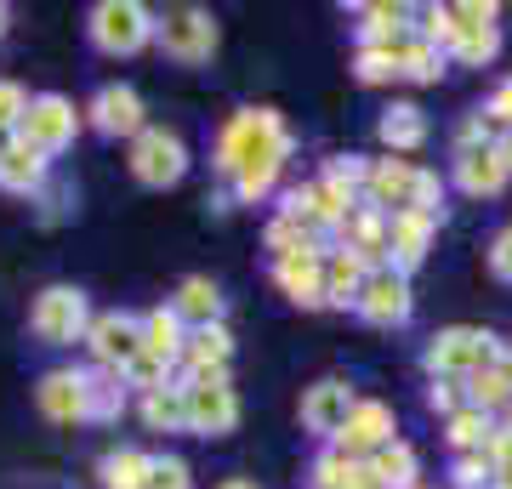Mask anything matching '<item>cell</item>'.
<instances>
[{"mask_svg":"<svg viewBox=\"0 0 512 489\" xmlns=\"http://www.w3.org/2000/svg\"><path fill=\"white\" fill-rule=\"evenodd\" d=\"M291 154H296V137L285 126V114L268 109V103H251V109H234L222 120L217 143H211V171L228 182L234 205H262L274 200Z\"/></svg>","mask_w":512,"mask_h":489,"instance_id":"cell-1","label":"cell"},{"mask_svg":"<svg viewBox=\"0 0 512 489\" xmlns=\"http://www.w3.org/2000/svg\"><path fill=\"white\" fill-rule=\"evenodd\" d=\"M490 364H501V336L484 325H444L427 336V347H421V370H427V381L444 376V381H467L478 376V370H490Z\"/></svg>","mask_w":512,"mask_h":489,"instance_id":"cell-2","label":"cell"},{"mask_svg":"<svg viewBox=\"0 0 512 489\" xmlns=\"http://www.w3.org/2000/svg\"><path fill=\"white\" fill-rule=\"evenodd\" d=\"M154 46H160L171 63H183V69H200L211 63L222 46V23L205 12V6H165L154 12Z\"/></svg>","mask_w":512,"mask_h":489,"instance_id":"cell-3","label":"cell"},{"mask_svg":"<svg viewBox=\"0 0 512 489\" xmlns=\"http://www.w3.org/2000/svg\"><path fill=\"white\" fill-rule=\"evenodd\" d=\"M86 40L103 57H137L154 46V12L143 0H97L86 12Z\"/></svg>","mask_w":512,"mask_h":489,"instance_id":"cell-4","label":"cell"},{"mask_svg":"<svg viewBox=\"0 0 512 489\" xmlns=\"http://www.w3.org/2000/svg\"><path fill=\"white\" fill-rule=\"evenodd\" d=\"M92 330V296L80 285H46L29 302V336L40 347H74Z\"/></svg>","mask_w":512,"mask_h":489,"instance_id":"cell-5","label":"cell"},{"mask_svg":"<svg viewBox=\"0 0 512 489\" xmlns=\"http://www.w3.org/2000/svg\"><path fill=\"white\" fill-rule=\"evenodd\" d=\"M80 131H86V114L74 109L69 97H57V91H35V97H29V109H23L18 143H29L35 154L57 160V154H69V148H74Z\"/></svg>","mask_w":512,"mask_h":489,"instance_id":"cell-6","label":"cell"},{"mask_svg":"<svg viewBox=\"0 0 512 489\" xmlns=\"http://www.w3.org/2000/svg\"><path fill=\"white\" fill-rule=\"evenodd\" d=\"M126 165L143 188H177V182L188 177V143L171 126H143L131 137Z\"/></svg>","mask_w":512,"mask_h":489,"instance_id":"cell-7","label":"cell"},{"mask_svg":"<svg viewBox=\"0 0 512 489\" xmlns=\"http://www.w3.org/2000/svg\"><path fill=\"white\" fill-rule=\"evenodd\" d=\"M86 353H92L97 370H126V364L143 353V313H131V308L92 313V330H86Z\"/></svg>","mask_w":512,"mask_h":489,"instance_id":"cell-8","label":"cell"},{"mask_svg":"<svg viewBox=\"0 0 512 489\" xmlns=\"http://www.w3.org/2000/svg\"><path fill=\"white\" fill-rule=\"evenodd\" d=\"M86 126L97 131V137H109V143H120V137H137V131L148 126V109L143 97H137V86H126V80H109V86L92 91V103H86Z\"/></svg>","mask_w":512,"mask_h":489,"instance_id":"cell-9","label":"cell"},{"mask_svg":"<svg viewBox=\"0 0 512 489\" xmlns=\"http://www.w3.org/2000/svg\"><path fill=\"white\" fill-rule=\"evenodd\" d=\"M359 319H365L370 330H399L410 325V313H416V290H410V279L393 268H376L365 279V290H359Z\"/></svg>","mask_w":512,"mask_h":489,"instance_id":"cell-10","label":"cell"},{"mask_svg":"<svg viewBox=\"0 0 512 489\" xmlns=\"http://www.w3.org/2000/svg\"><path fill=\"white\" fill-rule=\"evenodd\" d=\"M183 399H188V433L194 438H228L239 427L234 381H183Z\"/></svg>","mask_w":512,"mask_h":489,"instance_id":"cell-11","label":"cell"},{"mask_svg":"<svg viewBox=\"0 0 512 489\" xmlns=\"http://www.w3.org/2000/svg\"><path fill=\"white\" fill-rule=\"evenodd\" d=\"M353 404H359V393H353L348 376H319L313 387H302V427H308L313 438H325V444H336V433L348 427Z\"/></svg>","mask_w":512,"mask_h":489,"instance_id":"cell-12","label":"cell"},{"mask_svg":"<svg viewBox=\"0 0 512 489\" xmlns=\"http://www.w3.org/2000/svg\"><path fill=\"white\" fill-rule=\"evenodd\" d=\"M393 438H399V416H393V404L359 399V404H353V416H348V427L336 433V444H330V450L353 455V461H370V455L387 450Z\"/></svg>","mask_w":512,"mask_h":489,"instance_id":"cell-13","label":"cell"},{"mask_svg":"<svg viewBox=\"0 0 512 489\" xmlns=\"http://www.w3.org/2000/svg\"><path fill=\"white\" fill-rule=\"evenodd\" d=\"M35 404L46 421H86V364H52L46 376L35 381Z\"/></svg>","mask_w":512,"mask_h":489,"instance_id":"cell-14","label":"cell"},{"mask_svg":"<svg viewBox=\"0 0 512 489\" xmlns=\"http://www.w3.org/2000/svg\"><path fill=\"white\" fill-rule=\"evenodd\" d=\"M439 228H444V222L421 217V211H393V217H387V268L410 279V273L427 262L433 234H439Z\"/></svg>","mask_w":512,"mask_h":489,"instance_id":"cell-15","label":"cell"},{"mask_svg":"<svg viewBox=\"0 0 512 489\" xmlns=\"http://www.w3.org/2000/svg\"><path fill=\"white\" fill-rule=\"evenodd\" d=\"M325 256L330 251H291V256H274V285L285 290V302L296 308H325Z\"/></svg>","mask_w":512,"mask_h":489,"instance_id":"cell-16","label":"cell"},{"mask_svg":"<svg viewBox=\"0 0 512 489\" xmlns=\"http://www.w3.org/2000/svg\"><path fill=\"white\" fill-rule=\"evenodd\" d=\"M330 245H336V251H353L370 273L387 268V211H376V205L359 200L348 211V222L336 228V239H330Z\"/></svg>","mask_w":512,"mask_h":489,"instance_id":"cell-17","label":"cell"},{"mask_svg":"<svg viewBox=\"0 0 512 489\" xmlns=\"http://www.w3.org/2000/svg\"><path fill=\"white\" fill-rule=\"evenodd\" d=\"M353 35H359V52H393L404 35H416V6H393V0H376V6H353Z\"/></svg>","mask_w":512,"mask_h":489,"instance_id":"cell-18","label":"cell"},{"mask_svg":"<svg viewBox=\"0 0 512 489\" xmlns=\"http://www.w3.org/2000/svg\"><path fill=\"white\" fill-rule=\"evenodd\" d=\"M52 188V160L35 154L29 143H0V194H18V200H40Z\"/></svg>","mask_w":512,"mask_h":489,"instance_id":"cell-19","label":"cell"},{"mask_svg":"<svg viewBox=\"0 0 512 489\" xmlns=\"http://www.w3.org/2000/svg\"><path fill=\"white\" fill-rule=\"evenodd\" d=\"M416 177L421 165L416 160H399V154H387V160H370V182H365V205H376V211H404L410 205V194H416Z\"/></svg>","mask_w":512,"mask_h":489,"instance_id":"cell-20","label":"cell"},{"mask_svg":"<svg viewBox=\"0 0 512 489\" xmlns=\"http://www.w3.org/2000/svg\"><path fill=\"white\" fill-rule=\"evenodd\" d=\"M507 182H512V165H507L501 148H467V154H456V188H461V194H473V200H495Z\"/></svg>","mask_w":512,"mask_h":489,"instance_id":"cell-21","label":"cell"},{"mask_svg":"<svg viewBox=\"0 0 512 489\" xmlns=\"http://www.w3.org/2000/svg\"><path fill=\"white\" fill-rule=\"evenodd\" d=\"M171 313H177L188 330L222 325V313H228V302H222V285H217V279H205V273H188L183 285H177V296H171Z\"/></svg>","mask_w":512,"mask_h":489,"instance_id":"cell-22","label":"cell"},{"mask_svg":"<svg viewBox=\"0 0 512 489\" xmlns=\"http://www.w3.org/2000/svg\"><path fill=\"white\" fill-rule=\"evenodd\" d=\"M376 137H382L387 154H416V148H427V109L421 103H387L382 120H376Z\"/></svg>","mask_w":512,"mask_h":489,"instance_id":"cell-23","label":"cell"},{"mask_svg":"<svg viewBox=\"0 0 512 489\" xmlns=\"http://www.w3.org/2000/svg\"><path fill=\"white\" fill-rule=\"evenodd\" d=\"M126 410H131V387L120 381V370H97V364H86V421L109 427V421H120Z\"/></svg>","mask_w":512,"mask_h":489,"instance_id":"cell-24","label":"cell"},{"mask_svg":"<svg viewBox=\"0 0 512 489\" xmlns=\"http://www.w3.org/2000/svg\"><path fill=\"white\" fill-rule=\"evenodd\" d=\"M365 279H370V268L359 262L353 251H336L330 245V256H325V308H359V290H365Z\"/></svg>","mask_w":512,"mask_h":489,"instance_id":"cell-25","label":"cell"},{"mask_svg":"<svg viewBox=\"0 0 512 489\" xmlns=\"http://www.w3.org/2000/svg\"><path fill=\"white\" fill-rule=\"evenodd\" d=\"M183 347H188V325L171 313V302L143 313V353H154V359H165L177 370V364H183Z\"/></svg>","mask_w":512,"mask_h":489,"instance_id":"cell-26","label":"cell"},{"mask_svg":"<svg viewBox=\"0 0 512 489\" xmlns=\"http://www.w3.org/2000/svg\"><path fill=\"white\" fill-rule=\"evenodd\" d=\"M365 472H370L382 489H416V484H421V455H416V444L393 438L387 450H376V455L365 461Z\"/></svg>","mask_w":512,"mask_h":489,"instance_id":"cell-27","label":"cell"},{"mask_svg":"<svg viewBox=\"0 0 512 489\" xmlns=\"http://www.w3.org/2000/svg\"><path fill=\"white\" fill-rule=\"evenodd\" d=\"M393 57H399V74L416 80V86H439L444 74H450V57H444L439 46H427L421 35H404L399 46H393Z\"/></svg>","mask_w":512,"mask_h":489,"instance_id":"cell-28","label":"cell"},{"mask_svg":"<svg viewBox=\"0 0 512 489\" xmlns=\"http://www.w3.org/2000/svg\"><path fill=\"white\" fill-rule=\"evenodd\" d=\"M137 416H143L148 433H188L183 381H177V387H160V393H143V399H137Z\"/></svg>","mask_w":512,"mask_h":489,"instance_id":"cell-29","label":"cell"},{"mask_svg":"<svg viewBox=\"0 0 512 489\" xmlns=\"http://www.w3.org/2000/svg\"><path fill=\"white\" fill-rule=\"evenodd\" d=\"M490 427L495 416H484V410H456V416L444 421V444H450V455H484V444H490Z\"/></svg>","mask_w":512,"mask_h":489,"instance_id":"cell-30","label":"cell"},{"mask_svg":"<svg viewBox=\"0 0 512 489\" xmlns=\"http://www.w3.org/2000/svg\"><path fill=\"white\" fill-rule=\"evenodd\" d=\"M461 387H467V404H473V410H484V416H507V410H512V381H507V370H501V364H490V370L467 376Z\"/></svg>","mask_w":512,"mask_h":489,"instance_id":"cell-31","label":"cell"},{"mask_svg":"<svg viewBox=\"0 0 512 489\" xmlns=\"http://www.w3.org/2000/svg\"><path fill=\"white\" fill-rule=\"evenodd\" d=\"M262 245L274 256H291V251H330V239L325 234H313L308 222H296V217H274L268 228H262Z\"/></svg>","mask_w":512,"mask_h":489,"instance_id":"cell-32","label":"cell"},{"mask_svg":"<svg viewBox=\"0 0 512 489\" xmlns=\"http://www.w3.org/2000/svg\"><path fill=\"white\" fill-rule=\"evenodd\" d=\"M308 478H313L308 489H353L359 478H365V461H353V455H342V450H330L325 444V450L313 455Z\"/></svg>","mask_w":512,"mask_h":489,"instance_id":"cell-33","label":"cell"},{"mask_svg":"<svg viewBox=\"0 0 512 489\" xmlns=\"http://www.w3.org/2000/svg\"><path fill=\"white\" fill-rule=\"evenodd\" d=\"M97 484L103 489H143L148 484V455L143 450H109L97 461Z\"/></svg>","mask_w":512,"mask_h":489,"instance_id":"cell-34","label":"cell"},{"mask_svg":"<svg viewBox=\"0 0 512 489\" xmlns=\"http://www.w3.org/2000/svg\"><path fill=\"white\" fill-rule=\"evenodd\" d=\"M495 52H501V23H484V29H461L456 46H450V63L456 69H484V63H495Z\"/></svg>","mask_w":512,"mask_h":489,"instance_id":"cell-35","label":"cell"},{"mask_svg":"<svg viewBox=\"0 0 512 489\" xmlns=\"http://www.w3.org/2000/svg\"><path fill=\"white\" fill-rule=\"evenodd\" d=\"M319 182H330L336 194H348L353 205L365 200V182H370V160L365 154H330L325 171H319Z\"/></svg>","mask_w":512,"mask_h":489,"instance_id":"cell-36","label":"cell"},{"mask_svg":"<svg viewBox=\"0 0 512 489\" xmlns=\"http://www.w3.org/2000/svg\"><path fill=\"white\" fill-rule=\"evenodd\" d=\"M120 381H126L131 393L143 399V393H160V387H177V370H171L165 359H154V353H137V359H131L126 370H120Z\"/></svg>","mask_w":512,"mask_h":489,"instance_id":"cell-37","label":"cell"},{"mask_svg":"<svg viewBox=\"0 0 512 489\" xmlns=\"http://www.w3.org/2000/svg\"><path fill=\"white\" fill-rule=\"evenodd\" d=\"M353 80L359 86H393V80H404L399 57L393 52H353Z\"/></svg>","mask_w":512,"mask_h":489,"instance_id":"cell-38","label":"cell"},{"mask_svg":"<svg viewBox=\"0 0 512 489\" xmlns=\"http://www.w3.org/2000/svg\"><path fill=\"white\" fill-rule=\"evenodd\" d=\"M143 489H194V472H188L183 455H148V484Z\"/></svg>","mask_w":512,"mask_h":489,"instance_id":"cell-39","label":"cell"},{"mask_svg":"<svg viewBox=\"0 0 512 489\" xmlns=\"http://www.w3.org/2000/svg\"><path fill=\"white\" fill-rule=\"evenodd\" d=\"M23 109H29V91L18 80H0V143H12L23 126Z\"/></svg>","mask_w":512,"mask_h":489,"instance_id":"cell-40","label":"cell"},{"mask_svg":"<svg viewBox=\"0 0 512 489\" xmlns=\"http://www.w3.org/2000/svg\"><path fill=\"white\" fill-rule=\"evenodd\" d=\"M495 467L484 455H450V489H490Z\"/></svg>","mask_w":512,"mask_h":489,"instance_id":"cell-41","label":"cell"},{"mask_svg":"<svg viewBox=\"0 0 512 489\" xmlns=\"http://www.w3.org/2000/svg\"><path fill=\"white\" fill-rule=\"evenodd\" d=\"M427 410H433L439 421H450L456 410H467V387H461V381L433 376V381H427Z\"/></svg>","mask_w":512,"mask_h":489,"instance_id":"cell-42","label":"cell"},{"mask_svg":"<svg viewBox=\"0 0 512 489\" xmlns=\"http://www.w3.org/2000/svg\"><path fill=\"white\" fill-rule=\"evenodd\" d=\"M404 211H421V217L444 222V182H439V171H421L416 194H410V205H404Z\"/></svg>","mask_w":512,"mask_h":489,"instance_id":"cell-43","label":"cell"},{"mask_svg":"<svg viewBox=\"0 0 512 489\" xmlns=\"http://www.w3.org/2000/svg\"><path fill=\"white\" fill-rule=\"evenodd\" d=\"M484 262H490V273L501 279V285H512V222L490 234V245H484Z\"/></svg>","mask_w":512,"mask_h":489,"instance_id":"cell-44","label":"cell"},{"mask_svg":"<svg viewBox=\"0 0 512 489\" xmlns=\"http://www.w3.org/2000/svg\"><path fill=\"white\" fill-rule=\"evenodd\" d=\"M484 461H490V467H512V410L507 416H495L490 444H484Z\"/></svg>","mask_w":512,"mask_h":489,"instance_id":"cell-45","label":"cell"},{"mask_svg":"<svg viewBox=\"0 0 512 489\" xmlns=\"http://www.w3.org/2000/svg\"><path fill=\"white\" fill-rule=\"evenodd\" d=\"M484 109H490V114H501V120L512 126V74H507V80H501V86L490 91V103H484Z\"/></svg>","mask_w":512,"mask_h":489,"instance_id":"cell-46","label":"cell"},{"mask_svg":"<svg viewBox=\"0 0 512 489\" xmlns=\"http://www.w3.org/2000/svg\"><path fill=\"white\" fill-rule=\"evenodd\" d=\"M490 489H512V467H495V478H490Z\"/></svg>","mask_w":512,"mask_h":489,"instance_id":"cell-47","label":"cell"},{"mask_svg":"<svg viewBox=\"0 0 512 489\" xmlns=\"http://www.w3.org/2000/svg\"><path fill=\"white\" fill-rule=\"evenodd\" d=\"M6 29H12V6L0 0V40H6Z\"/></svg>","mask_w":512,"mask_h":489,"instance_id":"cell-48","label":"cell"},{"mask_svg":"<svg viewBox=\"0 0 512 489\" xmlns=\"http://www.w3.org/2000/svg\"><path fill=\"white\" fill-rule=\"evenodd\" d=\"M217 489H256V484H251V478H222Z\"/></svg>","mask_w":512,"mask_h":489,"instance_id":"cell-49","label":"cell"},{"mask_svg":"<svg viewBox=\"0 0 512 489\" xmlns=\"http://www.w3.org/2000/svg\"><path fill=\"white\" fill-rule=\"evenodd\" d=\"M501 370H507V381H512V342H501Z\"/></svg>","mask_w":512,"mask_h":489,"instance_id":"cell-50","label":"cell"},{"mask_svg":"<svg viewBox=\"0 0 512 489\" xmlns=\"http://www.w3.org/2000/svg\"><path fill=\"white\" fill-rule=\"evenodd\" d=\"M353 489H382V484H376V478H370V472H365V478H359V484H353Z\"/></svg>","mask_w":512,"mask_h":489,"instance_id":"cell-51","label":"cell"},{"mask_svg":"<svg viewBox=\"0 0 512 489\" xmlns=\"http://www.w3.org/2000/svg\"><path fill=\"white\" fill-rule=\"evenodd\" d=\"M501 154H507V165H512V131H507V143H501Z\"/></svg>","mask_w":512,"mask_h":489,"instance_id":"cell-52","label":"cell"},{"mask_svg":"<svg viewBox=\"0 0 512 489\" xmlns=\"http://www.w3.org/2000/svg\"><path fill=\"white\" fill-rule=\"evenodd\" d=\"M416 489H433V484H416Z\"/></svg>","mask_w":512,"mask_h":489,"instance_id":"cell-53","label":"cell"}]
</instances>
